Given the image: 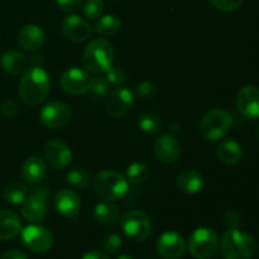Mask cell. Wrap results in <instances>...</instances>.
I'll use <instances>...</instances> for the list:
<instances>
[{"label": "cell", "instance_id": "obj_9", "mask_svg": "<svg viewBox=\"0 0 259 259\" xmlns=\"http://www.w3.org/2000/svg\"><path fill=\"white\" fill-rule=\"evenodd\" d=\"M22 240L25 247L33 253L48 252L53 245V235L50 229L43 225L30 224L22 229Z\"/></svg>", "mask_w": 259, "mask_h": 259}, {"label": "cell", "instance_id": "obj_43", "mask_svg": "<svg viewBox=\"0 0 259 259\" xmlns=\"http://www.w3.org/2000/svg\"><path fill=\"white\" fill-rule=\"evenodd\" d=\"M255 138H257V141L259 142V126H258L257 132H255Z\"/></svg>", "mask_w": 259, "mask_h": 259}, {"label": "cell", "instance_id": "obj_11", "mask_svg": "<svg viewBox=\"0 0 259 259\" xmlns=\"http://www.w3.org/2000/svg\"><path fill=\"white\" fill-rule=\"evenodd\" d=\"M72 111L71 108L61 101H51L39 111V120L48 129H58L70 123Z\"/></svg>", "mask_w": 259, "mask_h": 259}, {"label": "cell", "instance_id": "obj_33", "mask_svg": "<svg viewBox=\"0 0 259 259\" xmlns=\"http://www.w3.org/2000/svg\"><path fill=\"white\" fill-rule=\"evenodd\" d=\"M105 78L108 80L109 85L111 88H119L123 86L126 81V73L123 70V67L119 66H111L108 71L105 72Z\"/></svg>", "mask_w": 259, "mask_h": 259}, {"label": "cell", "instance_id": "obj_28", "mask_svg": "<svg viewBox=\"0 0 259 259\" xmlns=\"http://www.w3.org/2000/svg\"><path fill=\"white\" fill-rule=\"evenodd\" d=\"M138 126L143 133L157 134L163 128L162 119L154 113H143L138 118Z\"/></svg>", "mask_w": 259, "mask_h": 259}, {"label": "cell", "instance_id": "obj_36", "mask_svg": "<svg viewBox=\"0 0 259 259\" xmlns=\"http://www.w3.org/2000/svg\"><path fill=\"white\" fill-rule=\"evenodd\" d=\"M212 5L220 12H234L242 5L243 0H210Z\"/></svg>", "mask_w": 259, "mask_h": 259}, {"label": "cell", "instance_id": "obj_1", "mask_svg": "<svg viewBox=\"0 0 259 259\" xmlns=\"http://www.w3.org/2000/svg\"><path fill=\"white\" fill-rule=\"evenodd\" d=\"M50 75L42 66H30L23 72L19 82V98L25 105L37 106L50 94Z\"/></svg>", "mask_w": 259, "mask_h": 259}, {"label": "cell", "instance_id": "obj_37", "mask_svg": "<svg viewBox=\"0 0 259 259\" xmlns=\"http://www.w3.org/2000/svg\"><path fill=\"white\" fill-rule=\"evenodd\" d=\"M56 4L62 12L73 13L82 5V0H56Z\"/></svg>", "mask_w": 259, "mask_h": 259}, {"label": "cell", "instance_id": "obj_18", "mask_svg": "<svg viewBox=\"0 0 259 259\" xmlns=\"http://www.w3.org/2000/svg\"><path fill=\"white\" fill-rule=\"evenodd\" d=\"M55 207L61 217L75 219L81 210V197L72 190L62 189L56 194Z\"/></svg>", "mask_w": 259, "mask_h": 259}, {"label": "cell", "instance_id": "obj_23", "mask_svg": "<svg viewBox=\"0 0 259 259\" xmlns=\"http://www.w3.org/2000/svg\"><path fill=\"white\" fill-rule=\"evenodd\" d=\"M217 157L222 163L234 166L243 159V148L235 141H223L217 147Z\"/></svg>", "mask_w": 259, "mask_h": 259}, {"label": "cell", "instance_id": "obj_30", "mask_svg": "<svg viewBox=\"0 0 259 259\" xmlns=\"http://www.w3.org/2000/svg\"><path fill=\"white\" fill-rule=\"evenodd\" d=\"M66 181L72 187H76V189H86V187L90 186L93 179H91V175L86 169L72 168L66 175Z\"/></svg>", "mask_w": 259, "mask_h": 259}, {"label": "cell", "instance_id": "obj_3", "mask_svg": "<svg viewBox=\"0 0 259 259\" xmlns=\"http://www.w3.org/2000/svg\"><path fill=\"white\" fill-rule=\"evenodd\" d=\"M95 194L105 201H118L129 191V182L125 176L114 169H103L93 181Z\"/></svg>", "mask_w": 259, "mask_h": 259}, {"label": "cell", "instance_id": "obj_32", "mask_svg": "<svg viewBox=\"0 0 259 259\" xmlns=\"http://www.w3.org/2000/svg\"><path fill=\"white\" fill-rule=\"evenodd\" d=\"M105 4L103 0H86L82 4V13L88 19H98L103 15Z\"/></svg>", "mask_w": 259, "mask_h": 259}, {"label": "cell", "instance_id": "obj_2", "mask_svg": "<svg viewBox=\"0 0 259 259\" xmlns=\"http://www.w3.org/2000/svg\"><path fill=\"white\" fill-rule=\"evenodd\" d=\"M115 51L114 46L105 38H96L90 40L85 47L82 56L83 67L93 75H105L113 66Z\"/></svg>", "mask_w": 259, "mask_h": 259}, {"label": "cell", "instance_id": "obj_10", "mask_svg": "<svg viewBox=\"0 0 259 259\" xmlns=\"http://www.w3.org/2000/svg\"><path fill=\"white\" fill-rule=\"evenodd\" d=\"M43 154H45L46 163L56 171H61L70 166L73 158V153L70 146L61 139L48 141L45 144Z\"/></svg>", "mask_w": 259, "mask_h": 259}, {"label": "cell", "instance_id": "obj_39", "mask_svg": "<svg viewBox=\"0 0 259 259\" xmlns=\"http://www.w3.org/2000/svg\"><path fill=\"white\" fill-rule=\"evenodd\" d=\"M224 224L225 227H228L229 229H237L238 225L240 224V219L234 214V212H229V214L225 217Z\"/></svg>", "mask_w": 259, "mask_h": 259}, {"label": "cell", "instance_id": "obj_42", "mask_svg": "<svg viewBox=\"0 0 259 259\" xmlns=\"http://www.w3.org/2000/svg\"><path fill=\"white\" fill-rule=\"evenodd\" d=\"M116 259H134L133 257H132V255H128V254H123V255H120V257H118Z\"/></svg>", "mask_w": 259, "mask_h": 259}, {"label": "cell", "instance_id": "obj_13", "mask_svg": "<svg viewBox=\"0 0 259 259\" xmlns=\"http://www.w3.org/2000/svg\"><path fill=\"white\" fill-rule=\"evenodd\" d=\"M134 105V95L129 89L124 86L114 88L108 94L106 109L111 118L119 119L125 116Z\"/></svg>", "mask_w": 259, "mask_h": 259}, {"label": "cell", "instance_id": "obj_26", "mask_svg": "<svg viewBox=\"0 0 259 259\" xmlns=\"http://www.w3.org/2000/svg\"><path fill=\"white\" fill-rule=\"evenodd\" d=\"M28 189L24 184L22 182H10L3 192V197L7 202L12 205H22L23 201L27 199L28 196Z\"/></svg>", "mask_w": 259, "mask_h": 259}, {"label": "cell", "instance_id": "obj_22", "mask_svg": "<svg viewBox=\"0 0 259 259\" xmlns=\"http://www.w3.org/2000/svg\"><path fill=\"white\" fill-rule=\"evenodd\" d=\"M177 187L181 192L187 195L199 194L205 186V180L200 172L195 169H186L177 176Z\"/></svg>", "mask_w": 259, "mask_h": 259}, {"label": "cell", "instance_id": "obj_12", "mask_svg": "<svg viewBox=\"0 0 259 259\" xmlns=\"http://www.w3.org/2000/svg\"><path fill=\"white\" fill-rule=\"evenodd\" d=\"M91 78L93 77L88 71L72 66L63 71L60 82L66 93L71 94V95H83L89 91Z\"/></svg>", "mask_w": 259, "mask_h": 259}, {"label": "cell", "instance_id": "obj_35", "mask_svg": "<svg viewBox=\"0 0 259 259\" xmlns=\"http://www.w3.org/2000/svg\"><path fill=\"white\" fill-rule=\"evenodd\" d=\"M123 247V239L119 234H109L103 242V248L106 254H116Z\"/></svg>", "mask_w": 259, "mask_h": 259}, {"label": "cell", "instance_id": "obj_17", "mask_svg": "<svg viewBox=\"0 0 259 259\" xmlns=\"http://www.w3.org/2000/svg\"><path fill=\"white\" fill-rule=\"evenodd\" d=\"M154 154L166 164L175 163L181 157V144L171 134H163L156 139L153 146Z\"/></svg>", "mask_w": 259, "mask_h": 259}, {"label": "cell", "instance_id": "obj_7", "mask_svg": "<svg viewBox=\"0 0 259 259\" xmlns=\"http://www.w3.org/2000/svg\"><path fill=\"white\" fill-rule=\"evenodd\" d=\"M120 228L132 242H144L151 235L152 223L142 210H131L120 217Z\"/></svg>", "mask_w": 259, "mask_h": 259}, {"label": "cell", "instance_id": "obj_15", "mask_svg": "<svg viewBox=\"0 0 259 259\" xmlns=\"http://www.w3.org/2000/svg\"><path fill=\"white\" fill-rule=\"evenodd\" d=\"M62 32L72 42L82 43L91 38L94 29L86 19L76 14H70L63 19Z\"/></svg>", "mask_w": 259, "mask_h": 259}, {"label": "cell", "instance_id": "obj_41", "mask_svg": "<svg viewBox=\"0 0 259 259\" xmlns=\"http://www.w3.org/2000/svg\"><path fill=\"white\" fill-rule=\"evenodd\" d=\"M81 259H110L106 253L99 252V250H91V252L85 253Z\"/></svg>", "mask_w": 259, "mask_h": 259}, {"label": "cell", "instance_id": "obj_38", "mask_svg": "<svg viewBox=\"0 0 259 259\" xmlns=\"http://www.w3.org/2000/svg\"><path fill=\"white\" fill-rule=\"evenodd\" d=\"M0 111H2V114L5 118H13V116L17 115L18 111H19V106H18V104L15 103V101L7 100L2 104Z\"/></svg>", "mask_w": 259, "mask_h": 259}, {"label": "cell", "instance_id": "obj_4", "mask_svg": "<svg viewBox=\"0 0 259 259\" xmlns=\"http://www.w3.org/2000/svg\"><path fill=\"white\" fill-rule=\"evenodd\" d=\"M255 252L252 235L238 229H229L222 238L220 253L224 259H250Z\"/></svg>", "mask_w": 259, "mask_h": 259}, {"label": "cell", "instance_id": "obj_19", "mask_svg": "<svg viewBox=\"0 0 259 259\" xmlns=\"http://www.w3.org/2000/svg\"><path fill=\"white\" fill-rule=\"evenodd\" d=\"M46 34L42 28L37 24H28L22 28L18 35L19 46L24 51L33 52L45 45Z\"/></svg>", "mask_w": 259, "mask_h": 259}, {"label": "cell", "instance_id": "obj_20", "mask_svg": "<svg viewBox=\"0 0 259 259\" xmlns=\"http://www.w3.org/2000/svg\"><path fill=\"white\" fill-rule=\"evenodd\" d=\"M47 174V163L43 158L32 156L22 166V177L28 184H39Z\"/></svg>", "mask_w": 259, "mask_h": 259}, {"label": "cell", "instance_id": "obj_21", "mask_svg": "<svg viewBox=\"0 0 259 259\" xmlns=\"http://www.w3.org/2000/svg\"><path fill=\"white\" fill-rule=\"evenodd\" d=\"M22 232V220L12 210L0 209V240H10Z\"/></svg>", "mask_w": 259, "mask_h": 259}, {"label": "cell", "instance_id": "obj_16", "mask_svg": "<svg viewBox=\"0 0 259 259\" xmlns=\"http://www.w3.org/2000/svg\"><path fill=\"white\" fill-rule=\"evenodd\" d=\"M237 108L244 118L259 119V88L254 85L243 86L237 95Z\"/></svg>", "mask_w": 259, "mask_h": 259}, {"label": "cell", "instance_id": "obj_34", "mask_svg": "<svg viewBox=\"0 0 259 259\" xmlns=\"http://www.w3.org/2000/svg\"><path fill=\"white\" fill-rule=\"evenodd\" d=\"M136 94L142 100H152L157 95V86L152 81L144 80L137 85Z\"/></svg>", "mask_w": 259, "mask_h": 259}, {"label": "cell", "instance_id": "obj_8", "mask_svg": "<svg viewBox=\"0 0 259 259\" xmlns=\"http://www.w3.org/2000/svg\"><path fill=\"white\" fill-rule=\"evenodd\" d=\"M189 252L196 259H207L217 253L219 238L211 228L201 227L194 230L189 239Z\"/></svg>", "mask_w": 259, "mask_h": 259}, {"label": "cell", "instance_id": "obj_14", "mask_svg": "<svg viewBox=\"0 0 259 259\" xmlns=\"http://www.w3.org/2000/svg\"><path fill=\"white\" fill-rule=\"evenodd\" d=\"M157 252L164 259H180L186 253V242L184 237L176 232H164L157 239Z\"/></svg>", "mask_w": 259, "mask_h": 259}, {"label": "cell", "instance_id": "obj_27", "mask_svg": "<svg viewBox=\"0 0 259 259\" xmlns=\"http://www.w3.org/2000/svg\"><path fill=\"white\" fill-rule=\"evenodd\" d=\"M121 28V22L116 15L114 14H106L101 15L99 20L96 22L95 30L101 35H114L118 33Z\"/></svg>", "mask_w": 259, "mask_h": 259}, {"label": "cell", "instance_id": "obj_25", "mask_svg": "<svg viewBox=\"0 0 259 259\" xmlns=\"http://www.w3.org/2000/svg\"><path fill=\"white\" fill-rule=\"evenodd\" d=\"M94 219L104 227L114 225L120 219V207L111 201H104L94 207Z\"/></svg>", "mask_w": 259, "mask_h": 259}, {"label": "cell", "instance_id": "obj_24", "mask_svg": "<svg viewBox=\"0 0 259 259\" xmlns=\"http://www.w3.org/2000/svg\"><path fill=\"white\" fill-rule=\"evenodd\" d=\"M0 66L3 71L9 75H20L27 70L28 61L27 57L18 51H7L0 57Z\"/></svg>", "mask_w": 259, "mask_h": 259}, {"label": "cell", "instance_id": "obj_5", "mask_svg": "<svg viewBox=\"0 0 259 259\" xmlns=\"http://www.w3.org/2000/svg\"><path fill=\"white\" fill-rule=\"evenodd\" d=\"M233 126V116L225 109L217 108L207 111L200 121V133L206 141L215 142L224 138Z\"/></svg>", "mask_w": 259, "mask_h": 259}, {"label": "cell", "instance_id": "obj_40", "mask_svg": "<svg viewBox=\"0 0 259 259\" xmlns=\"http://www.w3.org/2000/svg\"><path fill=\"white\" fill-rule=\"evenodd\" d=\"M0 259H28L27 255L19 249H10L5 252L4 254L0 257Z\"/></svg>", "mask_w": 259, "mask_h": 259}, {"label": "cell", "instance_id": "obj_6", "mask_svg": "<svg viewBox=\"0 0 259 259\" xmlns=\"http://www.w3.org/2000/svg\"><path fill=\"white\" fill-rule=\"evenodd\" d=\"M50 197L51 191L47 186H37L33 189L20 207L22 217L29 223L42 222L48 214Z\"/></svg>", "mask_w": 259, "mask_h": 259}, {"label": "cell", "instance_id": "obj_29", "mask_svg": "<svg viewBox=\"0 0 259 259\" xmlns=\"http://www.w3.org/2000/svg\"><path fill=\"white\" fill-rule=\"evenodd\" d=\"M126 180L133 185H142L148 180V167L141 162H133L126 168Z\"/></svg>", "mask_w": 259, "mask_h": 259}, {"label": "cell", "instance_id": "obj_31", "mask_svg": "<svg viewBox=\"0 0 259 259\" xmlns=\"http://www.w3.org/2000/svg\"><path fill=\"white\" fill-rule=\"evenodd\" d=\"M110 88L108 80L105 77H103L101 75H99L98 77L91 78L90 88H89L88 93L93 96L94 99H103L105 96H108V94L110 93Z\"/></svg>", "mask_w": 259, "mask_h": 259}]
</instances>
